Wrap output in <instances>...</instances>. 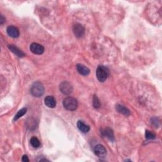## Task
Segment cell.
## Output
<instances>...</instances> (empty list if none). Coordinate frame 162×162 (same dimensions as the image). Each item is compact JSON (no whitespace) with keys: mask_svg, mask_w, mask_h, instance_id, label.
<instances>
[{"mask_svg":"<svg viewBox=\"0 0 162 162\" xmlns=\"http://www.w3.org/2000/svg\"><path fill=\"white\" fill-rule=\"evenodd\" d=\"M44 93V87L43 84L40 82L34 83L30 88V93L36 98L40 97Z\"/></svg>","mask_w":162,"mask_h":162,"instance_id":"cell-1","label":"cell"},{"mask_svg":"<svg viewBox=\"0 0 162 162\" xmlns=\"http://www.w3.org/2000/svg\"><path fill=\"white\" fill-rule=\"evenodd\" d=\"M109 69L108 67L99 65L96 69V77L99 82L103 83L105 81L109 76Z\"/></svg>","mask_w":162,"mask_h":162,"instance_id":"cell-2","label":"cell"},{"mask_svg":"<svg viewBox=\"0 0 162 162\" xmlns=\"http://www.w3.org/2000/svg\"><path fill=\"white\" fill-rule=\"evenodd\" d=\"M64 108L69 111H74L78 107L77 100L72 97H67L64 99L63 101Z\"/></svg>","mask_w":162,"mask_h":162,"instance_id":"cell-3","label":"cell"},{"mask_svg":"<svg viewBox=\"0 0 162 162\" xmlns=\"http://www.w3.org/2000/svg\"><path fill=\"white\" fill-rule=\"evenodd\" d=\"M60 90L63 94L68 95L72 93L73 91V87L68 81H64L60 85Z\"/></svg>","mask_w":162,"mask_h":162,"instance_id":"cell-4","label":"cell"},{"mask_svg":"<svg viewBox=\"0 0 162 162\" xmlns=\"http://www.w3.org/2000/svg\"><path fill=\"white\" fill-rule=\"evenodd\" d=\"M94 153L99 158H104L106 156L107 151L103 145H98L94 148Z\"/></svg>","mask_w":162,"mask_h":162,"instance_id":"cell-5","label":"cell"},{"mask_svg":"<svg viewBox=\"0 0 162 162\" xmlns=\"http://www.w3.org/2000/svg\"><path fill=\"white\" fill-rule=\"evenodd\" d=\"M30 49L35 55H42L44 52L43 46L37 43H33L30 46Z\"/></svg>","mask_w":162,"mask_h":162,"instance_id":"cell-6","label":"cell"},{"mask_svg":"<svg viewBox=\"0 0 162 162\" xmlns=\"http://www.w3.org/2000/svg\"><path fill=\"white\" fill-rule=\"evenodd\" d=\"M73 31L75 37H77V38H80L82 37L84 35L85 29L81 24H76L74 25Z\"/></svg>","mask_w":162,"mask_h":162,"instance_id":"cell-7","label":"cell"},{"mask_svg":"<svg viewBox=\"0 0 162 162\" xmlns=\"http://www.w3.org/2000/svg\"><path fill=\"white\" fill-rule=\"evenodd\" d=\"M6 32L8 36H10L12 37H14V38H17L20 35V32H19L18 29L17 27H15L13 25L8 27L6 29Z\"/></svg>","mask_w":162,"mask_h":162,"instance_id":"cell-8","label":"cell"},{"mask_svg":"<svg viewBox=\"0 0 162 162\" xmlns=\"http://www.w3.org/2000/svg\"><path fill=\"white\" fill-rule=\"evenodd\" d=\"M101 134H102L104 137L108 138L111 141H114L115 139L114 131L110 127H106L103 129L101 130Z\"/></svg>","mask_w":162,"mask_h":162,"instance_id":"cell-9","label":"cell"},{"mask_svg":"<svg viewBox=\"0 0 162 162\" xmlns=\"http://www.w3.org/2000/svg\"><path fill=\"white\" fill-rule=\"evenodd\" d=\"M44 103L48 108H54L56 105V101L53 96H48L44 98Z\"/></svg>","mask_w":162,"mask_h":162,"instance_id":"cell-10","label":"cell"},{"mask_svg":"<svg viewBox=\"0 0 162 162\" xmlns=\"http://www.w3.org/2000/svg\"><path fill=\"white\" fill-rule=\"evenodd\" d=\"M8 48L12 53H14L18 57L22 58L25 56V54L22 52V51L21 49H20L18 47H17L15 45H12V44L8 45Z\"/></svg>","mask_w":162,"mask_h":162,"instance_id":"cell-11","label":"cell"},{"mask_svg":"<svg viewBox=\"0 0 162 162\" xmlns=\"http://www.w3.org/2000/svg\"><path fill=\"white\" fill-rule=\"evenodd\" d=\"M77 70L80 75H83L84 76L88 75L90 73L89 68L83 64H77Z\"/></svg>","mask_w":162,"mask_h":162,"instance_id":"cell-12","label":"cell"},{"mask_svg":"<svg viewBox=\"0 0 162 162\" xmlns=\"http://www.w3.org/2000/svg\"><path fill=\"white\" fill-rule=\"evenodd\" d=\"M77 127L79 129L80 131L82 132L83 133H87L90 130V127L87 125H86L85 123H84L83 121L79 120L77 122Z\"/></svg>","mask_w":162,"mask_h":162,"instance_id":"cell-13","label":"cell"},{"mask_svg":"<svg viewBox=\"0 0 162 162\" xmlns=\"http://www.w3.org/2000/svg\"><path fill=\"white\" fill-rule=\"evenodd\" d=\"M116 110L118 113L122 114V115H124L125 116H129L130 115V110L123 105H117L116 106Z\"/></svg>","mask_w":162,"mask_h":162,"instance_id":"cell-14","label":"cell"},{"mask_svg":"<svg viewBox=\"0 0 162 162\" xmlns=\"http://www.w3.org/2000/svg\"><path fill=\"white\" fill-rule=\"evenodd\" d=\"M27 113V108H22L21 110H20L18 111V112H17V114L15 115V117H14V120H17L18 119H19L20 117H22V116H24L25 114Z\"/></svg>","mask_w":162,"mask_h":162,"instance_id":"cell-15","label":"cell"},{"mask_svg":"<svg viewBox=\"0 0 162 162\" xmlns=\"http://www.w3.org/2000/svg\"><path fill=\"white\" fill-rule=\"evenodd\" d=\"M30 144H31V145L35 148H38L40 146L39 140L36 137L34 136L30 139Z\"/></svg>","mask_w":162,"mask_h":162,"instance_id":"cell-16","label":"cell"},{"mask_svg":"<svg viewBox=\"0 0 162 162\" xmlns=\"http://www.w3.org/2000/svg\"><path fill=\"white\" fill-rule=\"evenodd\" d=\"M93 106L94 108L98 109L101 106V103H100V101L99 98H98V96L96 95H94L93 96Z\"/></svg>","mask_w":162,"mask_h":162,"instance_id":"cell-17","label":"cell"},{"mask_svg":"<svg viewBox=\"0 0 162 162\" xmlns=\"http://www.w3.org/2000/svg\"><path fill=\"white\" fill-rule=\"evenodd\" d=\"M145 137L147 139H153L156 137V134L153 132L146 130L145 133Z\"/></svg>","mask_w":162,"mask_h":162,"instance_id":"cell-18","label":"cell"},{"mask_svg":"<svg viewBox=\"0 0 162 162\" xmlns=\"http://www.w3.org/2000/svg\"><path fill=\"white\" fill-rule=\"evenodd\" d=\"M151 123L153 124V125H155V127H159V124H160V121L158 120V119L157 118H153L151 119Z\"/></svg>","mask_w":162,"mask_h":162,"instance_id":"cell-19","label":"cell"},{"mask_svg":"<svg viewBox=\"0 0 162 162\" xmlns=\"http://www.w3.org/2000/svg\"><path fill=\"white\" fill-rule=\"evenodd\" d=\"M5 22V18L1 15V17H0V24L3 25Z\"/></svg>","mask_w":162,"mask_h":162,"instance_id":"cell-20","label":"cell"},{"mask_svg":"<svg viewBox=\"0 0 162 162\" xmlns=\"http://www.w3.org/2000/svg\"><path fill=\"white\" fill-rule=\"evenodd\" d=\"M22 161H24V162H29V158H28V157H27V155H24L22 156Z\"/></svg>","mask_w":162,"mask_h":162,"instance_id":"cell-21","label":"cell"}]
</instances>
